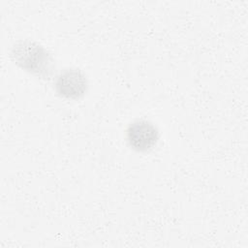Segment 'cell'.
I'll return each instance as SVG.
<instances>
[{
  "label": "cell",
  "mask_w": 248,
  "mask_h": 248,
  "mask_svg": "<svg viewBox=\"0 0 248 248\" xmlns=\"http://www.w3.org/2000/svg\"><path fill=\"white\" fill-rule=\"evenodd\" d=\"M13 61L21 69L38 78L49 79L55 72V60L41 44L32 40H21L11 49Z\"/></svg>",
  "instance_id": "1"
},
{
  "label": "cell",
  "mask_w": 248,
  "mask_h": 248,
  "mask_svg": "<svg viewBox=\"0 0 248 248\" xmlns=\"http://www.w3.org/2000/svg\"><path fill=\"white\" fill-rule=\"evenodd\" d=\"M54 89L58 96L68 100H78L84 96L88 89V79L78 68H67L55 78Z\"/></svg>",
  "instance_id": "3"
},
{
  "label": "cell",
  "mask_w": 248,
  "mask_h": 248,
  "mask_svg": "<svg viewBox=\"0 0 248 248\" xmlns=\"http://www.w3.org/2000/svg\"><path fill=\"white\" fill-rule=\"evenodd\" d=\"M129 146L137 152H147L152 150L159 139L158 128L149 120L137 119L131 122L125 133Z\"/></svg>",
  "instance_id": "2"
}]
</instances>
